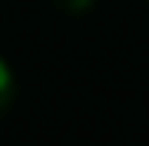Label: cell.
Segmentation results:
<instances>
[{"label": "cell", "instance_id": "cell-1", "mask_svg": "<svg viewBox=\"0 0 149 146\" xmlns=\"http://www.w3.org/2000/svg\"><path fill=\"white\" fill-rule=\"evenodd\" d=\"M13 96H17V80H13V70H10V63L0 57V113H3V110L13 103Z\"/></svg>", "mask_w": 149, "mask_h": 146}, {"label": "cell", "instance_id": "cell-2", "mask_svg": "<svg viewBox=\"0 0 149 146\" xmlns=\"http://www.w3.org/2000/svg\"><path fill=\"white\" fill-rule=\"evenodd\" d=\"M53 3L60 10H66V13H83V10H90L96 0H53Z\"/></svg>", "mask_w": 149, "mask_h": 146}]
</instances>
